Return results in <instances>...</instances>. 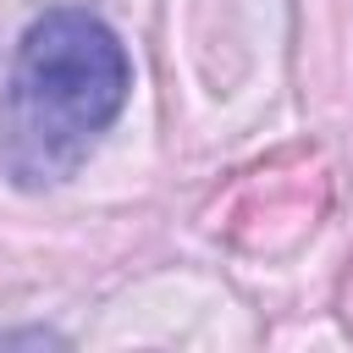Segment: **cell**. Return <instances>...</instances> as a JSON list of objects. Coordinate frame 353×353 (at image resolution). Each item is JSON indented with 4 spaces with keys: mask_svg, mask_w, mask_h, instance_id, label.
Listing matches in <instances>:
<instances>
[{
    "mask_svg": "<svg viewBox=\"0 0 353 353\" xmlns=\"http://www.w3.org/2000/svg\"><path fill=\"white\" fill-rule=\"evenodd\" d=\"M132 88L127 44L94 11H44L11 61L6 116H0V165L28 182L50 188L66 182L99 132L121 116Z\"/></svg>",
    "mask_w": 353,
    "mask_h": 353,
    "instance_id": "obj_1",
    "label": "cell"
}]
</instances>
